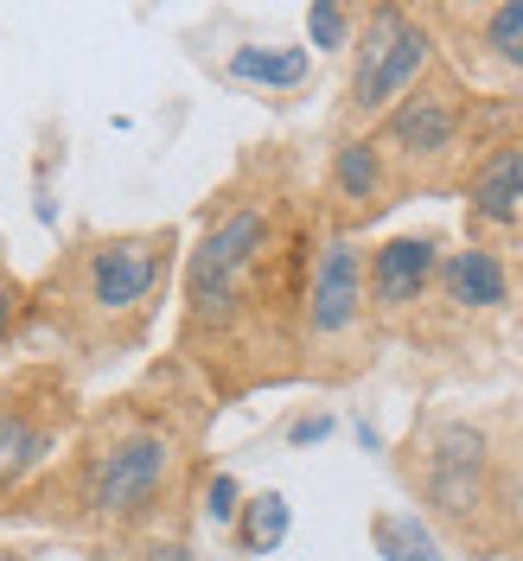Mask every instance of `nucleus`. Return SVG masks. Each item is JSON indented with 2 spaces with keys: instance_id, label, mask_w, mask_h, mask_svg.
Here are the masks:
<instances>
[{
  "instance_id": "obj_9",
  "label": "nucleus",
  "mask_w": 523,
  "mask_h": 561,
  "mask_svg": "<svg viewBox=\"0 0 523 561\" xmlns=\"http://www.w3.org/2000/svg\"><path fill=\"white\" fill-rule=\"evenodd\" d=\"M466 198H473V217H486V224H518L523 217V147L518 140L491 147L486 160H479Z\"/></svg>"
},
{
  "instance_id": "obj_2",
  "label": "nucleus",
  "mask_w": 523,
  "mask_h": 561,
  "mask_svg": "<svg viewBox=\"0 0 523 561\" xmlns=\"http://www.w3.org/2000/svg\"><path fill=\"white\" fill-rule=\"evenodd\" d=\"M269 243V217L262 210H224L205 230V243L192 249V268H185V300L198 319H224L237 307V287H243L249 262Z\"/></svg>"
},
{
  "instance_id": "obj_18",
  "label": "nucleus",
  "mask_w": 523,
  "mask_h": 561,
  "mask_svg": "<svg viewBox=\"0 0 523 561\" xmlns=\"http://www.w3.org/2000/svg\"><path fill=\"white\" fill-rule=\"evenodd\" d=\"M237 511H243V491H237L230 472H217L211 491H205V517H211V524H237Z\"/></svg>"
},
{
  "instance_id": "obj_20",
  "label": "nucleus",
  "mask_w": 523,
  "mask_h": 561,
  "mask_svg": "<svg viewBox=\"0 0 523 561\" xmlns=\"http://www.w3.org/2000/svg\"><path fill=\"white\" fill-rule=\"evenodd\" d=\"M13 313H20V287H13V280H0V339H7Z\"/></svg>"
},
{
  "instance_id": "obj_11",
  "label": "nucleus",
  "mask_w": 523,
  "mask_h": 561,
  "mask_svg": "<svg viewBox=\"0 0 523 561\" xmlns=\"http://www.w3.org/2000/svg\"><path fill=\"white\" fill-rule=\"evenodd\" d=\"M332 185L357 210L377 205V192H384V153H377V140H345L339 160H332Z\"/></svg>"
},
{
  "instance_id": "obj_5",
  "label": "nucleus",
  "mask_w": 523,
  "mask_h": 561,
  "mask_svg": "<svg viewBox=\"0 0 523 561\" xmlns=\"http://www.w3.org/2000/svg\"><path fill=\"white\" fill-rule=\"evenodd\" d=\"M421 485H428V504L441 517H473L486 504V434L479 427H441Z\"/></svg>"
},
{
  "instance_id": "obj_10",
  "label": "nucleus",
  "mask_w": 523,
  "mask_h": 561,
  "mask_svg": "<svg viewBox=\"0 0 523 561\" xmlns=\"http://www.w3.org/2000/svg\"><path fill=\"white\" fill-rule=\"evenodd\" d=\"M441 287H447V300L459 307H504V262L486 255V249H454L447 262H441Z\"/></svg>"
},
{
  "instance_id": "obj_8",
  "label": "nucleus",
  "mask_w": 523,
  "mask_h": 561,
  "mask_svg": "<svg viewBox=\"0 0 523 561\" xmlns=\"http://www.w3.org/2000/svg\"><path fill=\"white\" fill-rule=\"evenodd\" d=\"M434 237H396V243L377 249V262H371V294H377V307H409L421 300V287L434 275Z\"/></svg>"
},
{
  "instance_id": "obj_17",
  "label": "nucleus",
  "mask_w": 523,
  "mask_h": 561,
  "mask_svg": "<svg viewBox=\"0 0 523 561\" xmlns=\"http://www.w3.org/2000/svg\"><path fill=\"white\" fill-rule=\"evenodd\" d=\"M307 38H314L319 51H345L351 45V13L345 7H326V0L307 7Z\"/></svg>"
},
{
  "instance_id": "obj_19",
  "label": "nucleus",
  "mask_w": 523,
  "mask_h": 561,
  "mask_svg": "<svg viewBox=\"0 0 523 561\" xmlns=\"http://www.w3.org/2000/svg\"><path fill=\"white\" fill-rule=\"evenodd\" d=\"M326 434H332V415H300L294 427H287L294 447H314V440H326Z\"/></svg>"
},
{
  "instance_id": "obj_15",
  "label": "nucleus",
  "mask_w": 523,
  "mask_h": 561,
  "mask_svg": "<svg viewBox=\"0 0 523 561\" xmlns=\"http://www.w3.org/2000/svg\"><path fill=\"white\" fill-rule=\"evenodd\" d=\"M371 536H377V556L384 561H441V549H434V536L416 524V517H377L371 524Z\"/></svg>"
},
{
  "instance_id": "obj_14",
  "label": "nucleus",
  "mask_w": 523,
  "mask_h": 561,
  "mask_svg": "<svg viewBox=\"0 0 523 561\" xmlns=\"http://www.w3.org/2000/svg\"><path fill=\"white\" fill-rule=\"evenodd\" d=\"M281 536H287V497H281V491L249 497L243 517H237V542H243V556H269V549H281Z\"/></svg>"
},
{
  "instance_id": "obj_21",
  "label": "nucleus",
  "mask_w": 523,
  "mask_h": 561,
  "mask_svg": "<svg viewBox=\"0 0 523 561\" xmlns=\"http://www.w3.org/2000/svg\"><path fill=\"white\" fill-rule=\"evenodd\" d=\"M140 561H192V549H179V542H154Z\"/></svg>"
},
{
  "instance_id": "obj_4",
  "label": "nucleus",
  "mask_w": 523,
  "mask_h": 561,
  "mask_svg": "<svg viewBox=\"0 0 523 561\" xmlns=\"http://www.w3.org/2000/svg\"><path fill=\"white\" fill-rule=\"evenodd\" d=\"M167 262H173V237H115V243H96L90 262H83V300L103 307V313H135L147 307V294L167 280Z\"/></svg>"
},
{
  "instance_id": "obj_13",
  "label": "nucleus",
  "mask_w": 523,
  "mask_h": 561,
  "mask_svg": "<svg viewBox=\"0 0 523 561\" xmlns=\"http://www.w3.org/2000/svg\"><path fill=\"white\" fill-rule=\"evenodd\" d=\"M45 447H52V434L26 409H0V485L26 479L38 459H45Z\"/></svg>"
},
{
  "instance_id": "obj_6",
  "label": "nucleus",
  "mask_w": 523,
  "mask_h": 561,
  "mask_svg": "<svg viewBox=\"0 0 523 561\" xmlns=\"http://www.w3.org/2000/svg\"><path fill=\"white\" fill-rule=\"evenodd\" d=\"M364 313V268H357V249L345 237H332V243L319 249L314 262V287H307V319H314L319 339H339L351 332Z\"/></svg>"
},
{
  "instance_id": "obj_7",
  "label": "nucleus",
  "mask_w": 523,
  "mask_h": 561,
  "mask_svg": "<svg viewBox=\"0 0 523 561\" xmlns=\"http://www.w3.org/2000/svg\"><path fill=\"white\" fill-rule=\"evenodd\" d=\"M384 135H389V147H402L409 160H441L459 140V103L447 90H416V96H402V103L389 108Z\"/></svg>"
},
{
  "instance_id": "obj_16",
  "label": "nucleus",
  "mask_w": 523,
  "mask_h": 561,
  "mask_svg": "<svg viewBox=\"0 0 523 561\" xmlns=\"http://www.w3.org/2000/svg\"><path fill=\"white\" fill-rule=\"evenodd\" d=\"M486 45L498 65L523 70V0H511V7H491L486 13Z\"/></svg>"
},
{
  "instance_id": "obj_3",
  "label": "nucleus",
  "mask_w": 523,
  "mask_h": 561,
  "mask_svg": "<svg viewBox=\"0 0 523 561\" xmlns=\"http://www.w3.org/2000/svg\"><path fill=\"white\" fill-rule=\"evenodd\" d=\"M428 65V26L409 20L402 7H377L364 26V51L351 70V103L357 108H389L396 96H409V83Z\"/></svg>"
},
{
  "instance_id": "obj_12",
  "label": "nucleus",
  "mask_w": 523,
  "mask_h": 561,
  "mask_svg": "<svg viewBox=\"0 0 523 561\" xmlns=\"http://www.w3.org/2000/svg\"><path fill=\"white\" fill-rule=\"evenodd\" d=\"M230 77L237 83H262V90H294L307 83V51H269V45H237L230 51Z\"/></svg>"
},
{
  "instance_id": "obj_1",
  "label": "nucleus",
  "mask_w": 523,
  "mask_h": 561,
  "mask_svg": "<svg viewBox=\"0 0 523 561\" xmlns=\"http://www.w3.org/2000/svg\"><path fill=\"white\" fill-rule=\"evenodd\" d=\"M173 440L167 434H154V427H140V434H122V440H109L103 454H90V472H83V504L90 511H103V517H135L147 511L160 485L173 479Z\"/></svg>"
}]
</instances>
